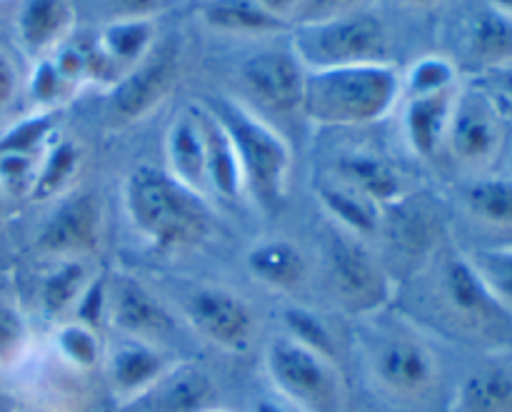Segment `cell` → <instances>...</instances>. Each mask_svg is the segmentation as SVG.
<instances>
[{
  "instance_id": "obj_1",
  "label": "cell",
  "mask_w": 512,
  "mask_h": 412,
  "mask_svg": "<svg viewBox=\"0 0 512 412\" xmlns=\"http://www.w3.org/2000/svg\"><path fill=\"white\" fill-rule=\"evenodd\" d=\"M123 208L130 228L160 253L200 248L213 233L208 195L195 193L153 163L130 170L123 183Z\"/></svg>"
},
{
  "instance_id": "obj_2",
  "label": "cell",
  "mask_w": 512,
  "mask_h": 412,
  "mask_svg": "<svg viewBox=\"0 0 512 412\" xmlns=\"http://www.w3.org/2000/svg\"><path fill=\"white\" fill-rule=\"evenodd\" d=\"M403 100V70L390 60L308 70L300 113L325 128H363L388 118Z\"/></svg>"
},
{
  "instance_id": "obj_3",
  "label": "cell",
  "mask_w": 512,
  "mask_h": 412,
  "mask_svg": "<svg viewBox=\"0 0 512 412\" xmlns=\"http://www.w3.org/2000/svg\"><path fill=\"white\" fill-rule=\"evenodd\" d=\"M205 108L215 115L233 143L245 193L263 210H275L288 195L293 153L290 145L273 125L253 113L240 100L218 95L205 100Z\"/></svg>"
},
{
  "instance_id": "obj_4",
  "label": "cell",
  "mask_w": 512,
  "mask_h": 412,
  "mask_svg": "<svg viewBox=\"0 0 512 412\" xmlns=\"http://www.w3.org/2000/svg\"><path fill=\"white\" fill-rule=\"evenodd\" d=\"M290 48L305 70L390 60L388 28L378 15L363 8L310 23H295Z\"/></svg>"
},
{
  "instance_id": "obj_5",
  "label": "cell",
  "mask_w": 512,
  "mask_h": 412,
  "mask_svg": "<svg viewBox=\"0 0 512 412\" xmlns=\"http://www.w3.org/2000/svg\"><path fill=\"white\" fill-rule=\"evenodd\" d=\"M265 373L275 395L303 412H338L343 405V380L335 360L278 335L265 348Z\"/></svg>"
},
{
  "instance_id": "obj_6",
  "label": "cell",
  "mask_w": 512,
  "mask_h": 412,
  "mask_svg": "<svg viewBox=\"0 0 512 412\" xmlns=\"http://www.w3.org/2000/svg\"><path fill=\"white\" fill-rule=\"evenodd\" d=\"M505 123L498 98L483 83H460L445 148L465 168L483 173L503 153Z\"/></svg>"
},
{
  "instance_id": "obj_7",
  "label": "cell",
  "mask_w": 512,
  "mask_h": 412,
  "mask_svg": "<svg viewBox=\"0 0 512 412\" xmlns=\"http://www.w3.org/2000/svg\"><path fill=\"white\" fill-rule=\"evenodd\" d=\"M325 270L338 303L348 313H375L390 300V278L363 240L333 228L325 243Z\"/></svg>"
},
{
  "instance_id": "obj_8",
  "label": "cell",
  "mask_w": 512,
  "mask_h": 412,
  "mask_svg": "<svg viewBox=\"0 0 512 412\" xmlns=\"http://www.w3.org/2000/svg\"><path fill=\"white\" fill-rule=\"evenodd\" d=\"M183 318L190 328L225 353L240 355L253 345L258 320L238 293L220 285H200L185 298Z\"/></svg>"
},
{
  "instance_id": "obj_9",
  "label": "cell",
  "mask_w": 512,
  "mask_h": 412,
  "mask_svg": "<svg viewBox=\"0 0 512 412\" xmlns=\"http://www.w3.org/2000/svg\"><path fill=\"white\" fill-rule=\"evenodd\" d=\"M103 238V205L95 193H68L48 215L38 233V250L53 258H80L93 253Z\"/></svg>"
},
{
  "instance_id": "obj_10",
  "label": "cell",
  "mask_w": 512,
  "mask_h": 412,
  "mask_svg": "<svg viewBox=\"0 0 512 412\" xmlns=\"http://www.w3.org/2000/svg\"><path fill=\"white\" fill-rule=\"evenodd\" d=\"M173 365L175 360L158 343L120 335L113 345H105L100 370L113 400L128 405L138 403Z\"/></svg>"
},
{
  "instance_id": "obj_11",
  "label": "cell",
  "mask_w": 512,
  "mask_h": 412,
  "mask_svg": "<svg viewBox=\"0 0 512 412\" xmlns=\"http://www.w3.org/2000/svg\"><path fill=\"white\" fill-rule=\"evenodd\" d=\"M305 65L293 48H265L248 55L240 65V78L255 100L280 115H290L303 108Z\"/></svg>"
},
{
  "instance_id": "obj_12",
  "label": "cell",
  "mask_w": 512,
  "mask_h": 412,
  "mask_svg": "<svg viewBox=\"0 0 512 412\" xmlns=\"http://www.w3.org/2000/svg\"><path fill=\"white\" fill-rule=\"evenodd\" d=\"M108 325L125 338L163 343L175 328L173 313L140 280L115 275L108 280Z\"/></svg>"
},
{
  "instance_id": "obj_13",
  "label": "cell",
  "mask_w": 512,
  "mask_h": 412,
  "mask_svg": "<svg viewBox=\"0 0 512 412\" xmlns=\"http://www.w3.org/2000/svg\"><path fill=\"white\" fill-rule=\"evenodd\" d=\"M370 370L378 385L398 398H420L438 383L440 365L433 350L413 338H390L375 348Z\"/></svg>"
},
{
  "instance_id": "obj_14",
  "label": "cell",
  "mask_w": 512,
  "mask_h": 412,
  "mask_svg": "<svg viewBox=\"0 0 512 412\" xmlns=\"http://www.w3.org/2000/svg\"><path fill=\"white\" fill-rule=\"evenodd\" d=\"M175 83H178V60L173 50H153L108 90L113 113L130 123L148 118L165 103Z\"/></svg>"
},
{
  "instance_id": "obj_15",
  "label": "cell",
  "mask_w": 512,
  "mask_h": 412,
  "mask_svg": "<svg viewBox=\"0 0 512 412\" xmlns=\"http://www.w3.org/2000/svg\"><path fill=\"white\" fill-rule=\"evenodd\" d=\"M138 403L148 412H208L218 408V385L200 365L175 363Z\"/></svg>"
},
{
  "instance_id": "obj_16",
  "label": "cell",
  "mask_w": 512,
  "mask_h": 412,
  "mask_svg": "<svg viewBox=\"0 0 512 412\" xmlns=\"http://www.w3.org/2000/svg\"><path fill=\"white\" fill-rule=\"evenodd\" d=\"M165 170L178 183L195 193L208 195V170H205V138L200 128L195 103L180 110L165 130Z\"/></svg>"
},
{
  "instance_id": "obj_17",
  "label": "cell",
  "mask_w": 512,
  "mask_h": 412,
  "mask_svg": "<svg viewBox=\"0 0 512 412\" xmlns=\"http://www.w3.org/2000/svg\"><path fill=\"white\" fill-rule=\"evenodd\" d=\"M458 88L445 90V93L405 98L403 110H400V123H403L405 143L420 160H433L445 148Z\"/></svg>"
},
{
  "instance_id": "obj_18",
  "label": "cell",
  "mask_w": 512,
  "mask_h": 412,
  "mask_svg": "<svg viewBox=\"0 0 512 412\" xmlns=\"http://www.w3.org/2000/svg\"><path fill=\"white\" fill-rule=\"evenodd\" d=\"M75 33V8L70 0H23L15 15L18 45L30 58L50 55Z\"/></svg>"
},
{
  "instance_id": "obj_19",
  "label": "cell",
  "mask_w": 512,
  "mask_h": 412,
  "mask_svg": "<svg viewBox=\"0 0 512 412\" xmlns=\"http://www.w3.org/2000/svg\"><path fill=\"white\" fill-rule=\"evenodd\" d=\"M440 293L450 313L470 325H490L503 313L465 253H453L445 260L440 273Z\"/></svg>"
},
{
  "instance_id": "obj_20",
  "label": "cell",
  "mask_w": 512,
  "mask_h": 412,
  "mask_svg": "<svg viewBox=\"0 0 512 412\" xmlns=\"http://www.w3.org/2000/svg\"><path fill=\"white\" fill-rule=\"evenodd\" d=\"M245 265L250 278L273 293H295L308 280V258L285 238H265L250 245Z\"/></svg>"
},
{
  "instance_id": "obj_21",
  "label": "cell",
  "mask_w": 512,
  "mask_h": 412,
  "mask_svg": "<svg viewBox=\"0 0 512 412\" xmlns=\"http://www.w3.org/2000/svg\"><path fill=\"white\" fill-rule=\"evenodd\" d=\"M335 180L358 190L380 208L400 203L405 195L400 170L393 168L383 155L370 153V150H353V153L340 155L335 160Z\"/></svg>"
},
{
  "instance_id": "obj_22",
  "label": "cell",
  "mask_w": 512,
  "mask_h": 412,
  "mask_svg": "<svg viewBox=\"0 0 512 412\" xmlns=\"http://www.w3.org/2000/svg\"><path fill=\"white\" fill-rule=\"evenodd\" d=\"M198 110L200 128L205 138V170H208V193H215L218 198L240 200L245 195L243 173H240L238 158H235L233 143L223 125L215 120V115L205 108L203 103H195Z\"/></svg>"
},
{
  "instance_id": "obj_23",
  "label": "cell",
  "mask_w": 512,
  "mask_h": 412,
  "mask_svg": "<svg viewBox=\"0 0 512 412\" xmlns=\"http://www.w3.org/2000/svg\"><path fill=\"white\" fill-rule=\"evenodd\" d=\"M315 198H318L320 208L330 215L333 228L343 230V233L353 235V238L363 240L380 230V223H383V208L375 205L370 198H365V195H360L358 190L340 183V180L318 183Z\"/></svg>"
},
{
  "instance_id": "obj_24",
  "label": "cell",
  "mask_w": 512,
  "mask_h": 412,
  "mask_svg": "<svg viewBox=\"0 0 512 412\" xmlns=\"http://www.w3.org/2000/svg\"><path fill=\"white\" fill-rule=\"evenodd\" d=\"M83 148L73 138H53L48 148L43 150L35 170L33 185H30L28 198L33 203H50L60 200L70 193L80 168H83Z\"/></svg>"
},
{
  "instance_id": "obj_25",
  "label": "cell",
  "mask_w": 512,
  "mask_h": 412,
  "mask_svg": "<svg viewBox=\"0 0 512 412\" xmlns=\"http://www.w3.org/2000/svg\"><path fill=\"white\" fill-rule=\"evenodd\" d=\"M200 20L215 33L245 38L275 35L290 28V23L270 15L255 0H205L200 5Z\"/></svg>"
},
{
  "instance_id": "obj_26",
  "label": "cell",
  "mask_w": 512,
  "mask_h": 412,
  "mask_svg": "<svg viewBox=\"0 0 512 412\" xmlns=\"http://www.w3.org/2000/svg\"><path fill=\"white\" fill-rule=\"evenodd\" d=\"M95 40L103 48V53L113 60L115 68L125 75L155 50V18L118 15L100 28Z\"/></svg>"
},
{
  "instance_id": "obj_27",
  "label": "cell",
  "mask_w": 512,
  "mask_h": 412,
  "mask_svg": "<svg viewBox=\"0 0 512 412\" xmlns=\"http://www.w3.org/2000/svg\"><path fill=\"white\" fill-rule=\"evenodd\" d=\"M465 213L478 223L498 230H512V175H480L460 188Z\"/></svg>"
},
{
  "instance_id": "obj_28",
  "label": "cell",
  "mask_w": 512,
  "mask_h": 412,
  "mask_svg": "<svg viewBox=\"0 0 512 412\" xmlns=\"http://www.w3.org/2000/svg\"><path fill=\"white\" fill-rule=\"evenodd\" d=\"M53 353L63 368L75 375H88L103 365L105 345L98 330L83 323H60L53 333Z\"/></svg>"
},
{
  "instance_id": "obj_29",
  "label": "cell",
  "mask_w": 512,
  "mask_h": 412,
  "mask_svg": "<svg viewBox=\"0 0 512 412\" xmlns=\"http://www.w3.org/2000/svg\"><path fill=\"white\" fill-rule=\"evenodd\" d=\"M90 278L93 275L88 273L80 258L58 260V265L45 275L43 285H40V308H43V313L50 315V318L73 313L75 303L83 295Z\"/></svg>"
},
{
  "instance_id": "obj_30",
  "label": "cell",
  "mask_w": 512,
  "mask_h": 412,
  "mask_svg": "<svg viewBox=\"0 0 512 412\" xmlns=\"http://www.w3.org/2000/svg\"><path fill=\"white\" fill-rule=\"evenodd\" d=\"M468 48L488 68L508 63L512 60V18L490 5L470 25Z\"/></svg>"
},
{
  "instance_id": "obj_31",
  "label": "cell",
  "mask_w": 512,
  "mask_h": 412,
  "mask_svg": "<svg viewBox=\"0 0 512 412\" xmlns=\"http://www.w3.org/2000/svg\"><path fill=\"white\" fill-rule=\"evenodd\" d=\"M460 408L465 412H512L510 370L488 368L470 375L460 388Z\"/></svg>"
},
{
  "instance_id": "obj_32",
  "label": "cell",
  "mask_w": 512,
  "mask_h": 412,
  "mask_svg": "<svg viewBox=\"0 0 512 412\" xmlns=\"http://www.w3.org/2000/svg\"><path fill=\"white\" fill-rule=\"evenodd\" d=\"M60 125V110H33L0 135V153H20L40 158L55 138Z\"/></svg>"
},
{
  "instance_id": "obj_33",
  "label": "cell",
  "mask_w": 512,
  "mask_h": 412,
  "mask_svg": "<svg viewBox=\"0 0 512 412\" xmlns=\"http://www.w3.org/2000/svg\"><path fill=\"white\" fill-rule=\"evenodd\" d=\"M460 85L458 65L448 55L428 53L403 70V98L445 93Z\"/></svg>"
},
{
  "instance_id": "obj_34",
  "label": "cell",
  "mask_w": 512,
  "mask_h": 412,
  "mask_svg": "<svg viewBox=\"0 0 512 412\" xmlns=\"http://www.w3.org/2000/svg\"><path fill=\"white\" fill-rule=\"evenodd\" d=\"M468 260L503 313L512 315V245L470 250Z\"/></svg>"
},
{
  "instance_id": "obj_35",
  "label": "cell",
  "mask_w": 512,
  "mask_h": 412,
  "mask_svg": "<svg viewBox=\"0 0 512 412\" xmlns=\"http://www.w3.org/2000/svg\"><path fill=\"white\" fill-rule=\"evenodd\" d=\"M78 85L70 83L50 55H43L33 63L28 78V98L33 110H63L78 95Z\"/></svg>"
},
{
  "instance_id": "obj_36",
  "label": "cell",
  "mask_w": 512,
  "mask_h": 412,
  "mask_svg": "<svg viewBox=\"0 0 512 412\" xmlns=\"http://www.w3.org/2000/svg\"><path fill=\"white\" fill-rule=\"evenodd\" d=\"M33 350V333L23 310L10 300H0V370L23 368Z\"/></svg>"
},
{
  "instance_id": "obj_37",
  "label": "cell",
  "mask_w": 512,
  "mask_h": 412,
  "mask_svg": "<svg viewBox=\"0 0 512 412\" xmlns=\"http://www.w3.org/2000/svg\"><path fill=\"white\" fill-rule=\"evenodd\" d=\"M283 328V335L293 338L295 343L315 350V353H320L323 358L335 360L338 345H335V338L333 333H330L328 323H325L315 310L305 308V305H290V308L283 310Z\"/></svg>"
},
{
  "instance_id": "obj_38",
  "label": "cell",
  "mask_w": 512,
  "mask_h": 412,
  "mask_svg": "<svg viewBox=\"0 0 512 412\" xmlns=\"http://www.w3.org/2000/svg\"><path fill=\"white\" fill-rule=\"evenodd\" d=\"M73 320L98 330V333L103 325H108V278L105 275H95L85 285L83 295L73 308Z\"/></svg>"
},
{
  "instance_id": "obj_39",
  "label": "cell",
  "mask_w": 512,
  "mask_h": 412,
  "mask_svg": "<svg viewBox=\"0 0 512 412\" xmlns=\"http://www.w3.org/2000/svg\"><path fill=\"white\" fill-rule=\"evenodd\" d=\"M38 160L33 155L0 153V188L3 193H30Z\"/></svg>"
},
{
  "instance_id": "obj_40",
  "label": "cell",
  "mask_w": 512,
  "mask_h": 412,
  "mask_svg": "<svg viewBox=\"0 0 512 412\" xmlns=\"http://www.w3.org/2000/svg\"><path fill=\"white\" fill-rule=\"evenodd\" d=\"M360 3L363 0H303L293 20L295 23H310V20L350 13V10H358Z\"/></svg>"
},
{
  "instance_id": "obj_41",
  "label": "cell",
  "mask_w": 512,
  "mask_h": 412,
  "mask_svg": "<svg viewBox=\"0 0 512 412\" xmlns=\"http://www.w3.org/2000/svg\"><path fill=\"white\" fill-rule=\"evenodd\" d=\"M15 93H18V68L13 58L0 48V113L13 103Z\"/></svg>"
},
{
  "instance_id": "obj_42",
  "label": "cell",
  "mask_w": 512,
  "mask_h": 412,
  "mask_svg": "<svg viewBox=\"0 0 512 412\" xmlns=\"http://www.w3.org/2000/svg\"><path fill=\"white\" fill-rule=\"evenodd\" d=\"M115 5L125 18H155L165 0H115Z\"/></svg>"
},
{
  "instance_id": "obj_43",
  "label": "cell",
  "mask_w": 512,
  "mask_h": 412,
  "mask_svg": "<svg viewBox=\"0 0 512 412\" xmlns=\"http://www.w3.org/2000/svg\"><path fill=\"white\" fill-rule=\"evenodd\" d=\"M490 73V90L500 95L505 103L512 105V60L503 65H495V68H488Z\"/></svg>"
},
{
  "instance_id": "obj_44",
  "label": "cell",
  "mask_w": 512,
  "mask_h": 412,
  "mask_svg": "<svg viewBox=\"0 0 512 412\" xmlns=\"http://www.w3.org/2000/svg\"><path fill=\"white\" fill-rule=\"evenodd\" d=\"M255 3L268 10L270 15H275V18L285 20V23H293L295 13H298L303 0H255Z\"/></svg>"
},
{
  "instance_id": "obj_45",
  "label": "cell",
  "mask_w": 512,
  "mask_h": 412,
  "mask_svg": "<svg viewBox=\"0 0 512 412\" xmlns=\"http://www.w3.org/2000/svg\"><path fill=\"white\" fill-rule=\"evenodd\" d=\"M255 412H293L288 403H280V400H260L255 405Z\"/></svg>"
},
{
  "instance_id": "obj_46",
  "label": "cell",
  "mask_w": 512,
  "mask_h": 412,
  "mask_svg": "<svg viewBox=\"0 0 512 412\" xmlns=\"http://www.w3.org/2000/svg\"><path fill=\"white\" fill-rule=\"evenodd\" d=\"M493 8H498L500 13H505L512 18V0H493Z\"/></svg>"
},
{
  "instance_id": "obj_47",
  "label": "cell",
  "mask_w": 512,
  "mask_h": 412,
  "mask_svg": "<svg viewBox=\"0 0 512 412\" xmlns=\"http://www.w3.org/2000/svg\"><path fill=\"white\" fill-rule=\"evenodd\" d=\"M405 5H413V8H430V5H438L440 0H403Z\"/></svg>"
},
{
  "instance_id": "obj_48",
  "label": "cell",
  "mask_w": 512,
  "mask_h": 412,
  "mask_svg": "<svg viewBox=\"0 0 512 412\" xmlns=\"http://www.w3.org/2000/svg\"><path fill=\"white\" fill-rule=\"evenodd\" d=\"M0 213H3V188H0Z\"/></svg>"
},
{
  "instance_id": "obj_49",
  "label": "cell",
  "mask_w": 512,
  "mask_h": 412,
  "mask_svg": "<svg viewBox=\"0 0 512 412\" xmlns=\"http://www.w3.org/2000/svg\"><path fill=\"white\" fill-rule=\"evenodd\" d=\"M208 412H230V410H223V408H213V410H208Z\"/></svg>"
},
{
  "instance_id": "obj_50",
  "label": "cell",
  "mask_w": 512,
  "mask_h": 412,
  "mask_svg": "<svg viewBox=\"0 0 512 412\" xmlns=\"http://www.w3.org/2000/svg\"><path fill=\"white\" fill-rule=\"evenodd\" d=\"M293 412H303V410H298V408H293Z\"/></svg>"
},
{
  "instance_id": "obj_51",
  "label": "cell",
  "mask_w": 512,
  "mask_h": 412,
  "mask_svg": "<svg viewBox=\"0 0 512 412\" xmlns=\"http://www.w3.org/2000/svg\"><path fill=\"white\" fill-rule=\"evenodd\" d=\"M43 412H50V410H43Z\"/></svg>"
}]
</instances>
